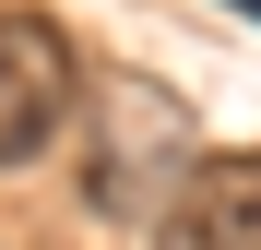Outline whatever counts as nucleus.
<instances>
[{
    "label": "nucleus",
    "instance_id": "nucleus-1",
    "mask_svg": "<svg viewBox=\"0 0 261 250\" xmlns=\"http://www.w3.org/2000/svg\"><path fill=\"white\" fill-rule=\"evenodd\" d=\"M71 96H83V60L48 12H0V167H36L60 155L71 131Z\"/></svg>",
    "mask_w": 261,
    "mask_h": 250
},
{
    "label": "nucleus",
    "instance_id": "nucleus-2",
    "mask_svg": "<svg viewBox=\"0 0 261 250\" xmlns=\"http://www.w3.org/2000/svg\"><path fill=\"white\" fill-rule=\"evenodd\" d=\"M154 250H261V143L249 155H202L154 215Z\"/></svg>",
    "mask_w": 261,
    "mask_h": 250
}]
</instances>
